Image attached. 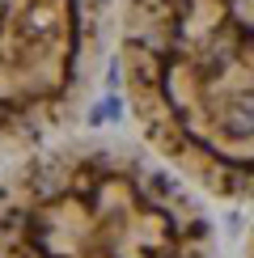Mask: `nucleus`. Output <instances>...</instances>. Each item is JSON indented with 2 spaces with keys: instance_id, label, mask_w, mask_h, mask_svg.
Returning a JSON list of instances; mask_svg holds the SVG:
<instances>
[{
  "instance_id": "1",
  "label": "nucleus",
  "mask_w": 254,
  "mask_h": 258,
  "mask_svg": "<svg viewBox=\"0 0 254 258\" xmlns=\"http://www.w3.org/2000/svg\"><path fill=\"white\" fill-rule=\"evenodd\" d=\"M114 38L144 144L199 190L254 203V0H119Z\"/></svg>"
},
{
  "instance_id": "2",
  "label": "nucleus",
  "mask_w": 254,
  "mask_h": 258,
  "mask_svg": "<svg viewBox=\"0 0 254 258\" xmlns=\"http://www.w3.org/2000/svg\"><path fill=\"white\" fill-rule=\"evenodd\" d=\"M0 258H216V233L140 148L64 140L0 174Z\"/></svg>"
},
{
  "instance_id": "3",
  "label": "nucleus",
  "mask_w": 254,
  "mask_h": 258,
  "mask_svg": "<svg viewBox=\"0 0 254 258\" xmlns=\"http://www.w3.org/2000/svg\"><path fill=\"white\" fill-rule=\"evenodd\" d=\"M114 21L119 0H0V161L77 123Z\"/></svg>"
},
{
  "instance_id": "4",
  "label": "nucleus",
  "mask_w": 254,
  "mask_h": 258,
  "mask_svg": "<svg viewBox=\"0 0 254 258\" xmlns=\"http://www.w3.org/2000/svg\"><path fill=\"white\" fill-rule=\"evenodd\" d=\"M246 258H254V229H250V241H246Z\"/></svg>"
}]
</instances>
